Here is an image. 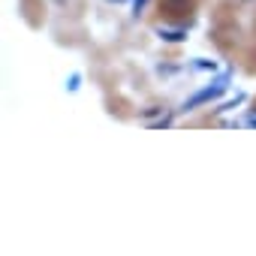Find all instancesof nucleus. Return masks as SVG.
I'll list each match as a JSON object with an SVG mask.
<instances>
[{"instance_id":"obj_3","label":"nucleus","mask_w":256,"mask_h":256,"mask_svg":"<svg viewBox=\"0 0 256 256\" xmlns=\"http://www.w3.org/2000/svg\"><path fill=\"white\" fill-rule=\"evenodd\" d=\"M42 6H40V0H24V18L34 24V28H40L42 24Z\"/></svg>"},{"instance_id":"obj_1","label":"nucleus","mask_w":256,"mask_h":256,"mask_svg":"<svg viewBox=\"0 0 256 256\" xmlns=\"http://www.w3.org/2000/svg\"><path fill=\"white\" fill-rule=\"evenodd\" d=\"M199 0H160V16L175 24H190L196 18Z\"/></svg>"},{"instance_id":"obj_2","label":"nucleus","mask_w":256,"mask_h":256,"mask_svg":"<svg viewBox=\"0 0 256 256\" xmlns=\"http://www.w3.org/2000/svg\"><path fill=\"white\" fill-rule=\"evenodd\" d=\"M223 12H226V10H220V18H217V24H214V40H217L220 48H229L232 40H238V24L229 22Z\"/></svg>"}]
</instances>
